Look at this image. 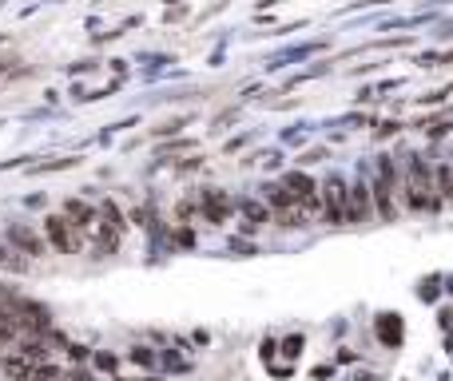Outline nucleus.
<instances>
[{"label":"nucleus","mask_w":453,"mask_h":381,"mask_svg":"<svg viewBox=\"0 0 453 381\" xmlns=\"http://www.w3.org/2000/svg\"><path fill=\"white\" fill-rule=\"evenodd\" d=\"M319 191H322V219L330 227H350V183L342 175H326Z\"/></svg>","instance_id":"3"},{"label":"nucleus","mask_w":453,"mask_h":381,"mask_svg":"<svg viewBox=\"0 0 453 381\" xmlns=\"http://www.w3.org/2000/svg\"><path fill=\"white\" fill-rule=\"evenodd\" d=\"M370 215H374V195H370V183H366V179H354V183H350V227L370 222Z\"/></svg>","instance_id":"5"},{"label":"nucleus","mask_w":453,"mask_h":381,"mask_svg":"<svg viewBox=\"0 0 453 381\" xmlns=\"http://www.w3.org/2000/svg\"><path fill=\"white\" fill-rule=\"evenodd\" d=\"M68 215L76 219V227H88V222H92V210H88L84 203H68Z\"/></svg>","instance_id":"12"},{"label":"nucleus","mask_w":453,"mask_h":381,"mask_svg":"<svg viewBox=\"0 0 453 381\" xmlns=\"http://www.w3.org/2000/svg\"><path fill=\"white\" fill-rule=\"evenodd\" d=\"M417 298H421V302H433V298H438V290H433V282H421V290H417Z\"/></svg>","instance_id":"16"},{"label":"nucleus","mask_w":453,"mask_h":381,"mask_svg":"<svg viewBox=\"0 0 453 381\" xmlns=\"http://www.w3.org/2000/svg\"><path fill=\"white\" fill-rule=\"evenodd\" d=\"M48 238L60 250H76V238H72V227H68V219H48Z\"/></svg>","instance_id":"9"},{"label":"nucleus","mask_w":453,"mask_h":381,"mask_svg":"<svg viewBox=\"0 0 453 381\" xmlns=\"http://www.w3.org/2000/svg\"><path fill=\"white\" fill-rule=\"evenodd\" d=\"M132 361H139V366H151V361H155V354H151V350H144V345H135V350H132Z\"/></svg>","instance_id":"15"},{"label":"nucleus","mask_w":453,"mask_h":381,"mask_svg":"<svg viewBox=\"0 0 453 381\" xmlns=\"http://www.w3.org/2000/svg\"><path fill=\"white\" fill-rule=\"evenodd\" d=\"M13 238H16V243H20V246H25V250H32V254H36V250H40V243H36V238H32V234H28V231H13Z\"/></svg>","instance_id":"14"},{"label":"nucleus","mask_w":453,"mask_h":381,"mask_svg":"<svg viewBox=\"0 0 453 381\" xmlns=\"http://www.w3.org/2000/svg\"><path fill=\"white\" fill-rule=\"evenodd\" d=\"M374 330H378L382 345H398V342H402V318H398V314H382V318L374 322Z\"/></svg>","instance_id":"7"},{"label":"nucleus","mask_w":453,"mask_h":381,"mask_svg":"<svg viewBox=\"0 0 453 381\" xmlns=\"http://www.w3.org/2000/svg\"><path fill=\"white\" fill-rule=\"evenodd\" d=\"M267 203H270V207H274V210H279V215H282V210H291V207H294L291 191H286V187H282V183L267 187Z\"/></svg>","instance_id":"10"},{"label":"nucleus","mask_w":453,"mask_h":381,"mask_svg":"<svg viewBox=\"0 0 453 381\" xmlns=\"http://www.w3.org/2000/svg\"><path fill=\"white\" fill-rule=\"evenodd\" d=\"M203 215H207L211 222H223L231 215V199L219 195V191H207V195H203Z\"/></svg>","instance_id":"8"},{"label":"nucleus","mask_w":453,"mask_h":381,"mask_svg":"<svg viewBox=\"0 0 453 381\" xmlns=\"http://www.w3.org/2000/svg\"><path fill=\"white\" fill-rule=\"evenodd\" d=\"M398 167H393V155H378L374 163V183H370V195H374V215L386 222H393L398 215V203H393V191H398Z\"/></svg>","instance_id":"2"},{"label":"nucleus","mask_w":453,"mask_h":381,"mask_svg":"<svg viewBox=\"0 0 453 381\" xmlns=\"http://www.w3.org/2000/svg\"><path fill=\"white\" fill-rule=\"evenodd\" d=\"M433 191H438L441 203L453 199V159H438V163H433Z\"/></svg>","instance_id":"6"},{"label":"nucleus","mask_w":453,"mask_h":381,"mask_svg":"<svg viewBox=\"0 0 453 381\" xmlns=\"http://www.w3.org/2000/svg\"><path fill=\"white\" fill-rule=\"evenodd\" d=\"M282 354H286V357H298V354H302V333L286 338V342H282Z\"/></svg>","instance_id":"13"},{"label":"nucleus","mask_w":453,"mask_h":381,"mask_svg":"<svg viewBox=\"0 0 453 381\" xmlns=\"http://www.w3.org/2000/svg\"><path fill=\"white\" fill-rule=\"evenodd\" d=\"M398 191L405 195V207L410 210H438L441 207L438 191H433V167L417 151H405V179Z\"/></svg>","instance_id":"1"},{"label":"nucleus","mask_w":453,"mask_h":381,"mask_svg":"<svg viewBox=\"0 0 453 381\" xmlns=\"http://www.w3.org/2000/svg\"><path fill=\"white\" fill-rule=\"evenodd\" d=\"M282 187L291 191L294 207L302 210L307 219H314V215H322V191H319V183H314L310 175H302V171H291V175H286V179H282Z\"/></svg>","instance_id":"4"},{"label":"nucleus","mask_w":453,"mask_h":381,"mask_svg":"<svg viewBox=\"0 0 453 381\" xmlns=\"http://www.w3.org/2000/svg\"><path fill=\"white\" fill-rule=\"evenodd\" d=\"M243 215H246V222H251V227H258V222H270V207H267V203H251V199H246V203H243Z\"/></svg>","instance_id":"11"}]
</instances>
